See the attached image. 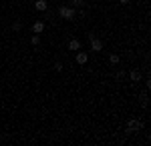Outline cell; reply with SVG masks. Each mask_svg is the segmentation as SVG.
<instances>
[{
  "mask_svg": "<svg viewBox=\"0 0 151 146\" xmlns=\"http://www.w3.org/2000/svg\"><path fill=\"white\" fill-rule=\"evenodd\" d=\"M58 16L65 18V20H73V18H75V8H70V6H60V8H58Z\"/></svg>",
  "mask_w": 151,
  "mask_h": 146,
  "instance_id": "obj_1",
  "label": "cell"
},
{
  "mask_svg": "<svg viewBox=\"0 0 151 146\" xmlns=\"http://www.w3.org/2000/svg\"><path fill=\"white\" fill-rule=\"evenodd\" d=\"M89 44H91V50H95V52H101V50H103V42H101L99 38H95V36L89 40Z\"/></svg>",
  "mask_w": 151,
  "mask_h": 146,
  "instance_id": "obj_2",
  "label": "cell"
},
{
  "mask_svg": "<svg viewBox=\"0 0 151 146\" xmlns=\"http://www.w3.org/2000/svg\"><path fill=\"white\" fill-rule=\"evenodd\" d=\"M141 126H143V124H141L139 120H129L127 122V134H131L133 130H139Z\"/></svg>",
  "mask_w": 151,
  "mask_h": 146,
  "instance_id": "obj_3",
  "label": "cell"
},
{
  "mask_svg": "<svg viewBox=\"0 0 151 146\" xmlns=\"http://www.w3.org/2000/svg\"><path fill=\"white\" fill-rule=\"evenodd\" d=\"M87 60H89V54H87V52H81V50H77V62H79V64H87Z\"/></svg>",
  "mask_w": 151,
  "mask_h": 146,
  "instance_id": "obj_4",
  "label": "cell"
},
{
  "mask_svg": "<svg viewBox=\"0 0 151 146\" xmlns=\"http://www.w3.org/2000/svg\"><path fill=\"white\" fill-rule=\"evenodd\" d=\"M42 30H45V22H42V20H36V22L32 24V32H35V34H40Z\"/></svg>",
  "mask_w": 151,
  "mask_h": 146,
  "instance_id": "obj_5",
  "label": "cell"
},
{
  "mask_svg": "<svg viewBox=\"0 0 151 146\" xmlns=\"http://www.w3.org/2000/svg\"><path fill=\"white\" fill-rule=\"evenodd\" d=\"M35 10L45 12V10H47V0H36V2H35Z\"/></svg>",
  "mask_w": 151,
  "mask_h": 146,
  "instance_id": "obj_6",
  "label": "cell"
},
{
  "mask_svg": "<svg viewBox=\"0 0 151 146\" xmlns=\"http://www.w3.org/2000/svg\"><path fill=\"white\" fill-rule=\"evenodd\" d=\"M69 50H73V52H75V50H81V42H79V40H75V38L69 40Z\"/></svg>",
  "mask_w": 151,
  "mask_h": 146,
  "instance_id": "obj_7",
  "label": "cell"
},
{
  "mask_svg": "<svg viewBox=\"0 0 151 146\" xmlns=\"http://www.w3.org/2000/svg\"><path fill=\"white\" fill-rule=\"evenodd\" d=\"M129 76H131L133 82H139V80H141V72H139V70H131V72H129Z\"/></svg>",
  "mask_w": 151,
  "mask_h": 146,
  "instance_id": "obj_8",
  "label": "cell"
},
{
  "mask_svg": "<svg viewBox=\"0 0 151 146\" xmlns=\"http://www.w3.org/2000/svg\"><path fill=\"white\" fill-rule=\"evenodd\" d=\"M30 44H32V46H38V44H40V36H38V34H35V36L30 38Z\"/></svg>",
  "mask_w": 151,
  "mask_h": 146,
  "instance_id": "obj_9",
  "label": "cell"
},
{
  "mask_svg": "<svg viewBox=\"0 0 151 146\" xmlns=\"http://www.w3.org/2000/svg\"><path fill=\"white\" fill-rule=\"evenodd\" d=\"M85 4V0H73V8H81Z\"/></svg>",
  "mask_w": 151,
  "mask_h": 146,
  "instance_id": "obj_10",
  "label": "cell"
},
{
  "mask_svg": "<svg viewBox=\"0 0 151 146\" xmlns=\"http://www.w3.org/2000/svg\"><path fill=\"white\" fill-rule=\"evenodd\" d=\"M109 60H111V64H119V56H117V54H111Z\"/></svg>",
  "mask_w": 151,
  "mask_h": 146,
  "instance_id": "obj_11",
  "label": "cell"
},
{
  "mask_svg": "<svg viewBox=\"0 0 151 146\" xmlns=\"http://www.w3.org/2000/svg\"><path fill=\"white\" fill-rule=\"evenodd\" d=\"M20 28H22V24L18 22V20H16V22L12 24V30H20Z\"/></svg>",
  "mask_w": 151,
  "mask_h": 146,
  "instance_id": "obj_12",
  "label": "cell"
},
{
  "mask_svg": "<svg viewBox=\"0 0 151 146\" xmlns=\"http://www.w3.org/2000/svg\"><path fill=\"white\" fill-rule=\"evenodd\" d=\"M119 2H121V4H127V2H131V0H119Z\"/></svg>",
  "mask_w": 151,
  "mask_h": 146,
  "instance_id": "obj_13",
  "label": "cell"
}]
</instances>
